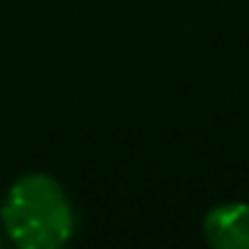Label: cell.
Returning a JSON list of instances; mask_svg holds the SVG:
<instances>
[{
  "label": "cell",
  "mask_w": 249,
  "mask_h": 249,
  "mask_svg": "<svg viewBox=\"0 0 249 249\" xmlns=\"http://www.w3.org/2000/svg\"><path fill=\"white\" fill-rule=\"evenodd\" d=\"M203 234L217 249H249V205L225 203L213 208L205 215Z\"/></svg>",
  "instance_id": "cell-2"
},
{
  "label": "cell",
  "mask_w": 249,
  "mask_h": 249,
  "mask_svg": "<svg viewBox=\"0 0 249 249\" xmlns=\"http://www.w3.org/2000/svg\"><path fill=\"white\" fill-rule=\"evenodd\" d=\"M0 220L8 237L25 249H54L73 234L71 205L61 186L44 174H30L13 183Z\"/></svg>",
  "instance_id": "cell-1"
}]
</instances>
